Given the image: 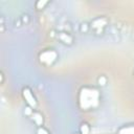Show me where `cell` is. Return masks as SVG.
<instances>
[{"label":"cell","mask_w":134,"mask_h":134,"mask_svg":"<svg viewBox=\"0 0 134 134\" xmlns=\"http://www.w3.org/2000/svg\"><path fill=\"white\" fill-rule=\"evenodd\" d=\"M58 37H59V39H60L64 44L70 45V44H72V42H73V38H72V36H71L69 32H66V31L59 32Z\"/></svg>","instance_id":"cell-5"},{"label":"cell","mask_w":134,"mask_h":134,"mask_svg":"<svg viewBox=\"0 0 134 134\" xmlns=\"http://www.w3.org/2000/svg\"><path fill=\"white\" fill-rule=\"evenodd\" d=\"M36 134H49V132L45 127L40 126V127H38V129L36 131Z\"/></svg>","instance_id":"cell-8"},{"label":"cell","mask_w":134,"mask_h":134,"mask_svg":"<svg viewBox=\"0 0 134 134\" xmlns=\"http://www.w3.org/2000/svg\"><path fill=\"white\" fill-rule=\"evenodd\" d=\"M22 96H23V98H24V100L26 102V104H27L28 107H30V108H32V109H35V108L37 107V99H36V96L34 95L32 91H31L28 87L23 88V90H22Z\"/></svg>","instance_id":"cell-3"},{"label":"cell","mask_w":134,"mask_h":134,"mask_svg":"<svg viewBox=\"0 0 134 134\" xmlns=\"http://www.w3.org/2000/svg\"><path fill=\"white\" fill-rule=\"evenodd\" d=\"M116 134H134V122L121 126L118 128Z\"/></svg>","instance_id":"cell-4"},{"label":"cell","mask_w":134,"mask_h":134,"mask_svg":"<svg viewBox=\"0 0 134 134\" xmlns=\"http://www.w3.org/2000/svg\"><path fill=\"white\" fill-rule=\"evenodd\" d=\"M90 133V128L86 122H83L80 127V134H89Z\"/></svg>","instance_id":"cell-6"},{"label":"cell","mask_w":134,"mask_h":134,"mask_svg":"<svg viewBox=\"0 0 134 134\" xmlns=\"http://www.w3.org/2000/svg\"><path fill=\"white\" fill-rule=\"evenodd\" d=\"M133 74H134V72H133Z\"/></svg>","instance_id":"cell-10"},{"label":"cell","mask_w":134,"mask_h":134,"mask_svg":"<svg viewBox=\"0 0 134 134\" xmlns=\"http://www.w3.org/2000/svg\"><path fill=\"white\" fill-rule=\"evenodd\" d=\"M47 4H48V1H45V0H40V1H37V2H36L35 6H36V8H37V9L41 10V9H43V8L45 7V5H47Z\"/></svg>","instance_id":"cell-7"},{"label":"cell","mask_w":134,"mask_h":134,"mask_svg":"<svg viewBox=\"0 0 134 134\" xmlns=\"http://www.w3.org/2000/svg\"><path fill=\"white\" fill-rule=\"evenodd\" d=\"M97 83H98V85H100V86H105V85L107 84V77H106L105 75H100V76L97 79Z\"/></svg>","instance_id":"cell-9"},{"label":"cell","mask_w":134,"mask_h":134,"mask_svg":"<svg viewBox=\"0 0 134 134\" xmlns=\"http://www.w3.org/2000/svg\"><path fill=\"white\" fill-rule=\"evenodd\" d=\"M39 59H40V62L46 66H51L57 60H58V53L54 49L52 48H48V49H45L43 50L40 55H39Z\"/></svg>","instance_id":"cell-2"},{"label":"cell","mask_w":134,"mask_h":134,"mask_svg":"<svg viewBox=\"0 0 134 134\" xmlns=\"http://www.w3.org/2000/svg\"><path fill=\"white\" fill-rule=\"evenodd\" d=\"M79 106L82 110L96 109L100 104V92L95 87L84 86L79 91Z\"/></svg>","instance_id":"cell-1"}]
</instances>
